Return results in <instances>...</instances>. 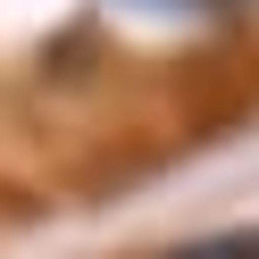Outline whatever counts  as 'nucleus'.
Segmentation results:
<instances>
[{"mask_svg": "<svg viewBox=\"0 0 259 259\" xmlns=\"http://www.w3.org/2000/svg\"><path fill=\"white\" fill-rule=\"evenodd\" d=\"M167 259H259V226H242V234H209V242H184V251Z\"/></svg>", "mask_w": 259, "mask_h": 259, "instance_id": "nucleus-1", "label": "nucleus"}]
</instances>
